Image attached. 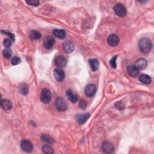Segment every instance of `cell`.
<instances>
[{"label": "cell", "mask_w": 154, "mask_h": 154, "mask_svg": "<svg viewBox=\"0 0 154 154\" xmlns=\"http://www.w3.org/2000/svg\"><path fill=\"white\" fill-rule=\"evenodd\" d=\"M1 33H2L3 34H5V35L8 36L10 37V39H11L13 42H15V36H14V34H13V33H10V32H6V31H3V30H1Z\"/></svg>", "instance_id": "83f0119b"}, {"label": "cell", "mask_w": 154, "mask_h": 154, "mask_svg": "<svg viewBox=\"0 0 154 154\" xmlns=\"http://www.w3.org/2000/svg\"><path fill=\"white\" fill-rule=\"evenodd\" d=\"M90 116V114L89 113H87L81 115H78L76 117V120L79 124L83 125L85 123L87 120H88Z\"/></svg>", "instance_id": "5bb4252c"}, {"label": "cell", "mask_w": 154, "mask_h": 154, "mask_svg": "<svg viewBox=\"0 0 154 154\" xmlns=\"http://www.w3.org/2000/svg\"><path fill=\"white\" fill-rule=\"evenodd\" d=\"M21 62V59L18 57H13L12 58L11 63L13 65H17Z\"/></svg>", "instance_id": "f1b7e54d"}, {"label": "cell", "mask_w": 154, "mask_h": 154, "mask_svg": "<svg viewBox=\"0 0 154 154\" xmlns=\"http://www.w3.org/2000/svg\"><path fill=\"white\" fill-rule=\"evenodd\" d=\"M79 107L81 109H85L87 107V103L85 101L81 100L79 103Z\"/></svg>", "instance_id": "1f68e13d"}, {"label": "cell", "mask_w": 154, "mask_h": 154, "mask_svg": "<svg viewBox=\"0 0 154 154\" xmlns=\"http://www.w3.org/2000/svg\"><path fill=\"white\" fill-rule=\"evenodd\" d=\"M53 34L60 39H64L66 37V32L63 30H59V29H55L53 30Z\"/></svg>", "instance_id": "ac0fdd59"}, {"label": "cell", "mask_w": 154, "mask_h": 154, "mask_svg": "<svg viewBox=\"0 0 154 154\" xmlns=\"http://www.w3.org/2000/svg\"><path fill=\"white\" fill-rule=\"evenodd\" d=\"M128 75L132 77H136L139 74V70L135 66H129L127 67Z\"/></svg>", "instance_id": "9a60e30c"}, {"label": "cell", "mask_w": 154, "mask_h": 154, "mask_svg": "<svg viewBox=\"0 0 154 154\" xmlns=\"http://www.w3.org/2000/svg\"><path fill=\"white\" fill-rule=\"evenodd\" d=\"M118 56H114L112 58V59L110 61V64L112 68L115 69L116 68L117 65H116V60H117Z\"/></svg>", "instance_id": "4316f807"}, {"label": "cell", "mask_w": 154, "mask_h": 154, "mask_svg": "<svg viewBox=\"0 0 154 154\" xmlns=\"http://www.w3.org/2000/svg\"><path fill=\"white\" fill-rule=\"evenodd\" d=\"M66 94L67 98H68L69 100L72 103L76 102V101L78 99V96L77 95V94L71 89L67 90L66 91Z\"/></svg>", "instance_id": "8fae6325"}, {"label": "cell", "mask_w": 154, "mask_h": 154, "mask_svg": "<svg viewBox=\"0 0 154 154\" xmlns=\"http://www.w3.org/2000/svg\"><path fill=\"white\" fill-rule=\"evenodd\" d=\"M55 106L56 109L59 111H64L67 108L66 102L63 98L61 97L57 98L55 101Z\"/></svg>", "instance_id": "7a4b0ae2"}, {"label": "cell", "mask_w": 154, "mask_h": 154, "mask_svg": "<svg viewBox=\"0 0 154 154\" xmlns=\"http://www.w3.org/2000/svg\"><path fill=\"white\" fill-rule=\"evenodd\" d=\"M19 90H20V92L23 95H27L28 93V85L26 84L22 83L21 84L19 85Z\"/></svg>", "instance_id": "cb8c5ba5"}, {"label": "cell", "mask_w": 154, "mask_h": 154, "mask_svg": "<svg viewBox=\"0 0 154 154\" xmlns=\"http://www.w3.org/2000/svg\"><path fill=\"white\" fill-rule=\"evenodd\" d=\"M54 63L57 67H61L62 68V67H64L66 66L67 60L66 59V58L64 57L63 56L59 55L55 58Z\"/></svg>", "instance_id": "9c48e42d"}, {"label": "cell", "mask_w": 154, "mask_h": 154, "mask_svg": "<svg viewBox=\"0 0 154 154\" xmlns=\"http://www.w3.org/2000/svg\"><path fill=\"white\" fill-rule=\"evenodd\" d=\"M139 81L144 84H149L152 82L150 77L146 74H141L139 76Z\"/></svg>", "instance_id": "d6986e66"}, {"label": "cell", "mask_w": 154, "mask_h": 154, "mask_svg": "<svg viewBox=\"0 0 154 154\" xmlns=\"http://www.w3.org/2000/svg\"><path fill=\"white\" fill-rule=\"evenodd\" d=\"M147 66L148 62L144 59H139L135 63V66H136L139 71L146 69Z\"/></svg>", "instance_id": "4fadbf2b"}, {"label": "cell", "mask_w": 154, "mask_h": 154, "mask_svg": "<svg viewBox=\"0 0 154 154\" xmlns=\"http://www.w3.org/2000/svg\"><path fill=\"white\" fill-rule=\"evenodd\" d=\"M63 48H64V51L66 53L70 54L74 50V46L72 42L67 41L64 43Z\"/></svg>", "instance_id": "e0dca14e"}, {"label": "cell", "mask_w": 154, "mask_h": 154, "mask_svg": "<svg viewBox=\"0 0 154 154\" xmlns=\"http://www.w3.org/2000/svg\"><path fill=\"white\" fill-rule=\"evenodd\" d=\"M42 151L45 153L50 154V153H54L53 148L50 146V144H45V145H43L42 146Z\"/></svg>", "instance_id": "603a6c76"}, {"label": "cell", "mask_w": 154, "mask_h": 154, "mask_svg": "<svg viewBox=\"0 0 154 154\" xmlns=\"http://www.w3.org/2000/svg\"><path fill=\"white\" fill-rule=\"evenodd\" d=\"M102 150L104 153H111L114 152L113 144L110 141H104L102 144Z\"/></svg>", "instance_id": "ba28073f"}, {"label": "cell", "mask_w": 154, "mask_h": 154, "mask_svg": "<svg viewBox=\"0 0 154 154\" xmlns=\"http://www.w3.org/2000/svg\"><path fill=\"white\" fill-rule=\"evenodd\" d=\"M30 37L32 40H38L42 37V34L38 31L33 30L30 33Z\"/></svg>", "instance_id": "44dd1931"}, {"label": "cell", "mask_w": 154, "mask_h": 154, "mask_svg": "<svg viewBox=\"0 0 154 154\" xmlns=\"http://www.w3.org/2000/svg\"><path fill=\"white\" fill-rule=\"evenodd\" d=\"M55 43V38L51 36H48L45 38L43 41V45L46 49L50 50L51 49V48L54 46Z\"/></svg>", "instance_id": "8992f818"}, {"label": "cell", "mask_w": 154, "mask_h": 154, "mask_svg": "<svg viewBox=\"0 0 154 154\" xmlns=\"http://www.w3.org/2000/svg\"><path fill=\"white\" fill-rule=\"evenodd\" d=\"M96 93V87L94 84H89L84 89L85 94L89 98H92Z\"/></svg>", "instance_id": "5b68a950"}, {"label": "cell", "mask_w": 154, "mask_h": 154, "mask_svg": "<svg viewBox=\"0 0 154 154\" xmlns=\"http://www.w3.org/2000/svg\"><path fill=\"white\" fill-rule=\"evenodd\" d=\"M139 47L140 51L143 54L149 53L152 48L151 41L148 38H143L140 41Z\"/></svg>", "instance_id": "6da1fadb"}, {"label": "cell", "mask_w": 154, "mask_h": 154, "mask_svg": "<svg viewBox=\"0 0 154 154\" xmlns=\"http://www.w3.org/2000/svg\"><path fill=\"white\" fill-rule=\"evenodd\" d=\"M21 147L22 149L26 152H31L33 149V146L32 142L27 140H24L21 141Z\"/></svg>", "instance_id": "52a82bcc"}, {"label": "cell", "mask_w": 154, "mask_h": 154, "mask_svg": "<svg viewBox=\"0 0 154 154\" xmlns=\"http://www.w3.org/2000/svg\"><path fill=\"white\" fill-rule=\"evenodd\" d=\"M26 3L30 6H38V5H39V1H36V0H34V1H33V0H31V1H27Z\"/></svg>", "instance_id": "f546056e"}, {"label": "cell", "mask_w": 154, "mask_h": 154, "mask_svg": "<svg viewBox=\"0 0 154 154\" xmlns=\"http://www.w3.org/2000/svg\"><path fill=\"white\" fill-rule=\"evenodd\" d=\"M41 140L42 141H44L49 144H52L53 143V139L48 134H43L41 136Z\"/></svg>", "instance_id": "7402d4cb"}, {"label": "cell", "mask_w": 154, "mask_h": 154, "mask_svg": "<svg viewBox=\"0 0 154 154\" xmlns=\"http://www.w3.org/2000/svg\"><path fill=\"white\" fill-rule=\"evenodd\" d=\"M12 55V51L11 49H10V48H6V49L4 50L3 51V55L5 59H10V58L11 57Z\"/></svg>", "instance_id": "d4e9b609"}, {"label": "cell", "mask_w": 154, "mask_h": 154, "mask_svg": "<svg viewBox=\"0 0 154 154\" xmlns=\"http://www.w3.org/2000/svg\"><path fill=\"white\" fill-rule=\"evenodd\" d=\"M51 99V93L50 90L44 89L42 90L41 94V101L43 104H48Z\"/></svg>", "instance_id": "3957f363"}, {"label": "cell", "mask_w": 154, "mask_h": 154, "mask_svg": "<svg viewBox=\"0 0 154 154\" xmlns=\"http://www.w3.org/2000/svg\"><path fill=\"white\" fill-rule=\"evenodd\" d=\"M107 42L111 46H117L119 43V37L116 34H111L108 37Z\"/></svg>", "instance_id": "7c38bea8"}, {"label": "cell", "mask_w": 154, "mask_h": 154, "mask_svg": "<svg viewBox=\"0 0 154 154\" xmlns=\"http://www.w3.org/2000/svg\"><path fill=\"white\" fill-rule=\"evenodd\" d=\"M1 107L5 111H9L12 108V103L8 99H3L1 101Z\"/></svg>", "instance_id": "2e32d148"}, {"label": "cell", "mask_w": 154, "mask_h": 154, "mask_svg": "<svg viewBox=\"0 0 154 154\" xmlns=\"http://www.w3.org/2000/svg\"><path fill=\"white\" fill-rule=\"evenodd\" d=\"M115 13L119 17H124L127 15V9L122 4H118L114 7Z\"/></svg>", "instance_id": "277c9868"}, {"label": "cell", "mask_w": 154, "mask_h": 154, "mask_svg": "<svg viewBox=\"0 0 154 154\" xmlns=\"http://www.w3.org/2000/svg\"><path fill=\"white\" fill-rule=\"evenodd\" d=\"M89 65L92 71H98L99 67V63L96 59H90L89 60Z\"/></svg>", "instance_id": "ffe728a7"}, {"label": "cell", "mask_w": 154, "mask_h": 154, "mask_svg": "<svg viewBox=\"0 0 154 154\" xmlns=\"http://www.w3.org/2000/svg\"><path fill=\"white\" fill-rule=\"evenodd\" d=\"M3 45L5 47L7 48H10L12 46V41L10 39H8V38H6L3 42Z\"/></svg>", "instance_id": "4dcf8cb0"}, {"label": "cell", "mask_w": 154, "mask_h": 154, "mask_svg": "<svg viewBox=\"0 0 154 154\" xmlns=\"http://www.w3.org/2000/svg\"><path fill=\"white\" fill-rule=\"evenodd\" d=\"M115 108H116L119 110H123L125 108V104L121 102V101H118L114 104Z\"/></svg>", "instance_id": "484cf974"}, {"label": "cell", "mask_w": 154, "mask_h": 154, "mask_svg": "<svg viewBox=\"0 0 154 154\" xmlns=\"http://www.w3.org/2000/svg\"><path fill=\"white\" fill-rule=\"evenodd\" d=\"M54 75L55 80L59 82L63 81L65 78L64 72L60 69H55L54 71Z\"/></svg>", "instance_id": "30bf717a"}]
</instances>
